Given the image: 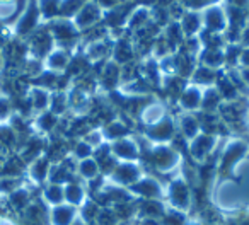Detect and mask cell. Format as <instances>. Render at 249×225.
Here are the masks:
<instances>
[{"mask_svg":"<svg viewBox=\"0 0 249 225\" xmlns=\"http://www.w3.org/2000/svg\"><path fill=\"white\" fill-rule=\"evenodd\" d=\"M183 24H184L183 28L186 29L188 33L196 31V28H198V17H196V14H188V16H184Z\"/></svg>","mask_w":249,"mask_h":225,"instance_id":"obj_3","label":"cell"},{"mask_svg":"<svg viewBox=\"0 0 249 225\" xmlns=\"http://www.w3.org/2000/svg\"><path fill=\"white\" fill-rule=\"evenodd\" d=\"M80 5V2L79 0H67V5H65V9L63 11L67 12V14H70L72 11H77V7Z\"/></svg>","mask_w":249,"mask_h":225,"instance_id":"obj_4","label":"cell"},{"mask_svg":"<svg viewBox=\"0 0 249 225\" xmlns=\"http://www.w3.org/2000/svg\"><path fill=\"white\" fill-rule=\"evenodd\" d=\"M97 17H99V7L90 2L82 9V14L79 16V22L80 24H92L94 21H97Z\"/></svg>","mask_w":249,"mask_h":225,"instance_id":"obj_1","label":"cell"},{"mask_svg":"<svg viewBox=\"0 0 249 225\" xmlns=\"http://www.w3.org/2000/svg\"><path fill=\"white\" fill-rule=\"evenodd\" d=\"M205 19H207V26L210 29H220L222 26H224V12H222L220 9H217V7L207 11Z\"/></svg>","mask_w":249,"mask_h":225,"instance_id":"obj_2","label":"cell"},{"mask_svg":"<svg viewBox=\"0 0 249 225\" xmlns=\"http://www.w3.org/2000/svg\"><path fill=\"white\" fill-rule=\"evenodd\" d=\"M244 62H246V63H249V52H246V55H244Z\"/></svg>","mask_w":249,"mask_h":225,"instance_id":"obj_6","label":"cell"},{"mask_svg":"<svg viewBox=\"0 0 249 225\" xmlns=\"http://www.w3.org/2000/svg\"><path fill=\"white\" fill-rule=\"evenodd\" d=\"M244 39H246V43H249V28H248V31H246V35H244Z\"/></svg>","mask_w":249,"mask_h":225,"instance_id":"obj_5","label":"cell"}]
</instances>
